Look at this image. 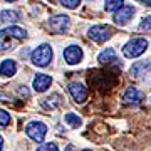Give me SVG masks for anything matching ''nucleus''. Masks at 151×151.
<instances>
[{"mask_svg":"<svg viewBox=\"0 0 151 151\" xmlns=\"http://www.w3.org/2000/svg\"><path fill=\"white\" fill-rule=\"evenodd\" d=\"M5 2H15V0H5Z\"/></svg>","mask_w":151,"mask_h":151,"instance_id":"nucleus-25","label":"nucleus"},{"mask_svg":"<svg viewBox=\"0 0 151 151\" xmlns=\"http://www.w3.org/2000/svg\"><path fill=\"white\" fill-rule=\"evenodd\" d=\"M133 14H134V7L124 5V7H121V9L116 12V15H114V22H116L118 25H124L126 22H129V20H131Z\"/></svg>","mask_w":151,"mask_h":151,"instance_id":"nucleus-9","label":"nucleus"},{"mask_svg":"<svg viewBox=\"0 0 151 151\" xmlns=\"http://www.w3.org/2000/svg\"><path fill=\"white\" fill-rule=\"evenodd\" d=\"M50 84H52V79H50V76H47V74H37L34 77V89L37 92L47 91Z\"/></svg>","mask_w":151,"mask_h":151,"instance_id":"nucleus-10","label":"nucleus"},{"mask_svg":"<svg viewBox=\"0 0 151 151\" xmlns=\"http://www.w3.org/2000/svg\"><path fill=\"white\" fill-rule=\"evenodd\" d=\"M25 133L34 141H44V138L47 134V126L40 121H30L25 126Z\"/></svg>","mask_w":151,"mask_h":151,"instance_id":"nucleus-3","label":"nucleus"},{"mask_svg":"<svg viewBox=\"0 0 151 151\" xmlns=\"http://www.w3.org/2000/svg\"><path fill=\"white\" fill-rule=\"evenodd\" d=\"M64 121L69 124L70 128H79V126L82 124V119L79 118L77 114H74V113H67L64 116Z\"/></svg>","mask_w":151,"mask_h":151,"instance_id":"nucleus-16","label":"nucleus"},{"mask_svg":"<svg viewBox=\"0 0 151 151\" xmlns=\"http://www.w3.org/2000/svg\"><path fill=\"white\" fill-rule=\"evenodd\" d=\"M84 151H91V150H84Z\"/></svg>","mask_w":151,"mask_h":151,"instance_id":"nucleus-26","label":"nucleus"},{"mask_svg":"<svg viewBox=\"0 0 151 151\" xmlns=\"http://www.w3.org/2000/svg\"><path fill=\"white\" fill-rule=\"evenodd\" d=\"M111 35H113V29L108 25H96V27L89 29V37L94 42H104V40L111 39Z\"/></svg>","mask_w":151,"mask_h":151,"instance_id":"nucleus-4","label":"nucleus"},{"mask_svg":"<svg viewBox=\"0 0 151 151\" xmlns=\"http://www.w3.org/2000/svg\"><path fill=\"white\" fill-rule=\"evenodd\" d=\"M99 62L101 64H113V62H118L116 59V52H114V49H106L104 52L99 54Z\"/></svg>","mask_w":151,"mask_h":151,"instance_id":"nucleus-14","label":"nucleus"},{"mask_svg":"<svg viewBox=\"0 0 151 151\" xmlns=\"http://www.w3.org/2000/svg\"><path fill=\"white\" fill-rule=\"evenodd\" d=\"M2 148H4V138L0 136V151H2Z\"/></svg>","mask_w":151,"mask_h":151,"instance_id":"nucleus-24","label":"nucleus"},{"mask_svg":"<svg viewBox=\"0 0 151 151\" xmlns=\"http://www.w3.org/2000/svg\"><path fill=\"white\" fill-rule=\"evenodd\" d=\"M146 47H148V42L145 39H133L123 47V54L126 57H129V59L131 57H138L146 50Z\"/></svg>","mask_w":151,"mask_h":151,"instance_id":"nucleus-2","label":"nucleus"},{"mask_svg":"<svg viewBox=\"0 0 151 151\" xmlns=\"http://www.w3.org/2000/svg\"><path fill=\"white\" fill-rule=\"evenodd\" d=\"M141 29H145V30H151V15L146 17V19H143V22H141Z\"/></svg>","mask_w":151,"mask_h":151,"instance_id":"nucleus-22","label":"nucleus"},{"mask_svg":"<svg viewBox=\"0 0 151 151\" xmlns=\"http://www.w3.org/2000/svg\"><path fill=\"white\" fill-rule=\"evenodd\" d=\"M0 37H15V39H24L25 37V30L20 27H9L0 30Z\"/></svg>","mask_w":151,"mask_h":151,"instance_id":"nucleus-12","label":"nucleus"},{"mask_svg":"<svg viewBox=\"0 0 151 151\" xmlns=\"http://www.w3.org/2000/svg\"><path fill=\"white\" fill-rule=\"evenodd\" d=\"M60 104V96L59 94H52L50 97H45L42 101V106L44 108H47V109H54V108H57Z\"/></svg>","mask_w":151,"mask_h":151,"instance_id":"nucleus-15","label":"nucleus"},{"mask_svg":"<svg viewBox=\"0 0 151 151\" xmlns=\"http://www.w3.org/2000/svg\"><path fill=\"white\" fill-rule=\"evenodd\" d=\"M15 70H17V65H15V62H14V60H10V59L4 60V62L0 64V74L5 76V77L14 76V74H15Z\"/></svg>","mask_w":151,"mask_h":151,"instance_id":"nucleus-13","label":"nucleus"},{"mask_svg":"<svg viewBox=\"0 0 151 151\" xmlns=\"http://www.w3.org/2000/svg\"><path fill=\"white\" fill-rule=\"evenodd\" d=\"M69 92L72 99H74L77 104H82L87 99V87L81 82H70L69 84Z\"/></svg>","mask_w":151,"mask_h":151,"instance_id":"nucleus-5","label":"nucleus"},{"mask_svg":"<svg viewBox=\"0 0 151 151\" xmlns=\"http://www.w3.org/2000/svg\"><path fill=\"white\" fill-rule=\"evenodd\" d=\"M10 124V114L5 109H0V126H9Z\"/></svg>","mask_w":151,"mask_h":151,"instance_id":"nucleus-19","label":"nucleus"},{"mask_svg":"<svg viewBox=\"0 0 151 151\" xmlns=\"http://www.w3.org/2000/svg\"><path fill=\"white\" fill-rule=\"evenodd\" d=\"M49 25H50V30H54L57 34H62L69 27V17L67 15H54L50 19V22H49Z\"/></svg>","mask_w":151,"mask_h":151,"instance_id":"nucleus-6","label":"nucleus"},{"mask_svg":"<svg viewBox=\"0 0 151 151\" xmlns=\"http://www.w3.org/2000/svg\"><path fill=\"white\" fill-rule=\"evenodd\" d=\"M64 151H74V146H72V145H70V146H67V148H65Z\"/></svg>","mask_w":151,"mask_h":151,"instance_id":"nucleus-23","label":"nucleus"},{"mask_svg":"<svg viewBox=\"0 0 151 151\" xmlns=\"http://www.w3.org/2000/svg\"><path fill=\"white\" fill-rule=\"evenodd\" d=\"M123 101L128 106H136L143 101V92H139L136 87H128L123 94Z\"/></svg>","mask_w":151,"mask_h":151,"instance_id":"nucleus-8","label":"nucleus"},{"mask_svg":"<svg viewBox=\"0 0 151 151\" xmlns=\"http://www.w3.org/2000/svg\"><path fill=\"white\" fill-rule=\"evenodd\" d=\"M64 59L67 64L74 65V64H79L82 59V50L81 47H77V45H69V47L64 50Z\"/></svg>","mask_w":151,"mask_h":151,"instance_id":"nucleus-7","label":"nucleus"},{"mask_svg":"<svg viewBox=\"0 0 151 151\" xmlns=\"http://www.w3.org/2000/svg\"><path fill=\"white\" fill-rule=\"evenodd\" d=\"M37 151H59V148H57L54 143H45V145L39 146Z\"/></svg>","mask_w":151,"mask_h":151,"instance_id":"nucleus-20","label":"nucleus"},{"mask_svg":"<svg viewBox=\"0 0 151 151\" xmlns=\"http://www.w3.org/2000/svg\"><path fill=\"white\" fill-rule=\"evenodd\" d=\"M79 2L81 0H60V4L64 7H67V9H76V7L79 5Z\"/></svg>","mask_w":151,"mask_h":151,"instance_id":"nucleus-21","label":"nucleus"},{"mask_svg":"<svg viewBox=\"0 0 151 151\" xmlns=\"http://www.w3.org/2000/svg\"><path fill=\"white\" fill-rule=\"evenodd\" d=\"M150 67H151L150 60H139V62L133 64V67H131V74L134 76V77H139V76H143L145 72H148Z\"/></svg>","mask_w":151,"mask_h":151,"instance_id":"nucleus-11","label":"nucleus"},{"mask_svg":"<svg viewBox=\"0 0 151 151\" xmlns=\"http://www.w3.org/2000/svg\"><path fill=\"white\" fill-rule=\"evenodd\" d=\"M19 20V14L15 10H4L0 14V22H15Z\"/></svg>","mask_w":151,"mask_h":151,"instance_id":"nucleus-17","label":"nucleus"},{"mask_svg":"<svg viewBox=\"0 0 151 151\" xmlns=\"http://www.w3.org/2000/svg\"><path fill=\"white\" fill-rule=\"evenodd\" d=\"M30 60H32L35 65H39V67L47 65L49 62L52 60V49H50V45L42 44V45H39L37 49H34L32 54H30Z\"/></svg>","mask_w":151,"mask_h":151,"instance_id":"nucleus-1","label":"nucleus"},{"mask_svg":"<svg viewBox=\"0 0 151 151\" xmlns=\"http://www.w3.org/2000/svg\"><path fill=\"white\" fill-rule=\"evenodd\" d=\"M123 2L124 0H104L106 4V10L108 12H118L121 7H123Z\"/></svg>","mask_w":151,"mask_h":151,"instance_id":"nucleus-18","label":"nucleus"}]
</instances>
